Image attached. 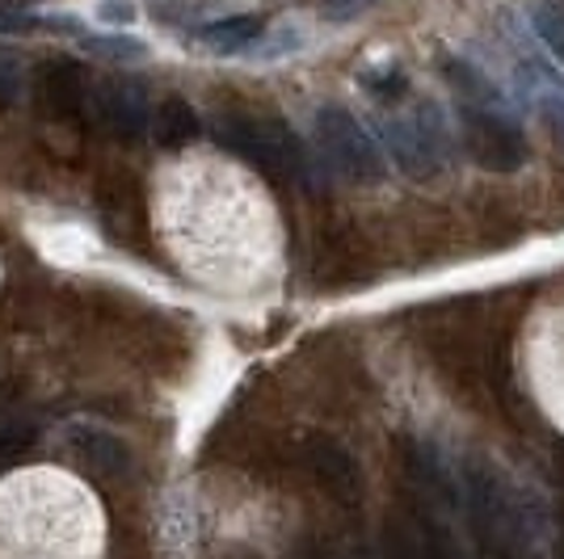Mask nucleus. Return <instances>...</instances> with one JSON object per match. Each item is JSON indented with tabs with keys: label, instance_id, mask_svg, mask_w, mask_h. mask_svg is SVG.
Segmentation results:
<instances>
[{
	"label": "nucleus",
	"instance_id": "f257e3e1",
	"mask_svg": "<svg viewBox=\"0 0 564 559\" xmlns=\"http://www.w3.org/2000/svg\"><path fill=\"white\" fill-rule=\"evenodd\" d=\"M85 542L80 492L55 480H18L0 496V547L9 559H72Z\"/></svg>",
	"mask_w": 564,
	"mask_h": 559
},
{
	"label": "nucleus",
	"instance_id": "f03ea898",
	"mask_svg": "<svg viewBox=\"0 0 564 559\" xmlns=\"http://www.w3.org/2000/svg\"><path fill=\"white\" fill-rule=\"evenodd\" d=\"M215 140L228 152H236L240 161H249L253 168L291 182V186H316V164L307 156V147L295 140V131L279 122V118H258V114H224L215 122Z\"/></svg>",
	"mask_w": 564,
	"mask_h": 559
},
{
	"label": "nucleus",
	"instance_id": "7ed1b4c3",
	"mask_svg": "<svg viewBox=\"0 0 564 559\" xmlns=\"http://www.w3.org/2000/svg\"><path fill=\"white\" fill-rule=\"evenodd\" d=\"M464 505H468L476 556L480 559H527L522 513L510 484L489 463H471L464 471Z\"/></svg>",
	"mask_w": 564,
	"mask_h": 559
},
{
	"label": "nucleus",
	"instance_id": "20e7f679",
	"mask_svg": "<svg viewBox=\"0 0 564 559\" xmlns=\"http://www.w3.org/2000/svg\"><path fill=\"white\" fill-rule=\"evenodd\" d=\"M203 232L198 240H189L182 253L189 261H198V265H228L236 256L249 253V244H253V210H245L240 202H219V194H207L203 202H194V207L182 210V219H177V240H186V235Z\"/></svg>",
	"mask_w": 564,
	"mask_h": 559
},
{
	"label": "nucleus",
	"instance_id": "39448f33",
	"mask_svg": "<svg viewBox=\"0 0 564 559\" xmlns=\"http://www.w3.org/2000/svg\"><path fill=\"white\" fill-rule=\"evenodd\" d=\"M379 135L392 152V164H400V173L417 182L434 177L447 161V131L434 106H422L413 114H388L379 122Z\"/></svg>",
	"mask_w": 564,
	"mask_h": 559
},
{
	"label": "nucleus",
	"instance_id": "423d86ee",
	"mask_svg": "<svg viewBox=\"0 0 564 559\" xmlns=\"http://www.w3.org/2000/svg\"><path fill=\"white\" fill-rule=\"evenodd\" d=\"M316 140L325 147V156L337 173H346L350 182H379L383 177V152L376 147L371 131L346 110V106H325L316 114Z\"/></svg>",
	"mask_w": 564,
	"mask_h": 559
},
{
	"label": "nucleus",
	"instance_id": "0eeeda50",
	"mask_svg": "<svg viewBox=\"0 0 564 559\" xmlns=\"http://www.w3.org/2000/svg\"><path fill=\"white\" fill-rule=\"evenodd\" d=\"M459 122H464V147L480 168H494V173H514L522 156H527V143L518 131L514 114L506 110H476V106H459Z\"/></svg>",
	"mask_w": 564,
	"mask_h": 559
},
{
	"label": "nucleus",
	"instance_id": "6e6552de",
	"mask_svg": "<svg viewBox=\"0 0 564 559\" xmlns=\"http://www.w3.org/2000/svg\"><path fill=\"white\" fill-rule=\"evenodd\" d=\"M383 559H455V538L434 517H397L383 535Z\"/></svg>",
	"mask_w": 564,
	"mask_h": 559
},
{
	"label": "nucleus",
	"instance_id": "1a4fd4ad",
	"mask_svg": "<svg viewBox=\"0 0 564 559\" xmlns=\"http://www.w3.org/2000/svg\"><path fill=\"white\" fill-rule=\"evenodd\" d=\"M97 118L115 131L118 140H140L143 131H148V94H143V85L135 80H106V85H97Z\"/></svg>",
	"mask_w": 564,
	"mask_h": 559
},
{
	"label": "nucleus",
	"instance_id": "9d476101",
	"mask_svg": "<svg viewBox=\"0 0 564 559\" xmlns=\"http://www.w3.org/2000/svg\"><path fill=\"white\" fill-rule=\"evenodd\" d=\"M304 459H307V467H312V475H316L337 501L354 505V501L362 496V475H358V463H354V454L346 446H337L333 438H312V442L304 446Z\"/></svg>",
	"mask_w": 564,
	"mask_h": 559
},
{
	"label": "nucleus",
	"instance_id": "9b49d317",
	"mask_svg": "<svg viewBox=\"0 0 564 559\" xmlns=\"http://www.w3.org/2000/svg\"><path fill=\"white\" fill-rule=\"evenodd\" d=\"M518 72H522V85H527L531 106L564 135V72L552 68L543 55H531V51H522Z\"/></svg>",
	"mask_w": 564,
	"mask_h": 559
},
{
	"label": "nucleus",
	"instance_id": "f8f14e48",
	"mask_svg": "<svg viewBox=\"0 0 564 559\" xmlns=\"http://www.w3.org/2000/svg\"><path fill=\"white\" fill-rule=\"evenodd\" d=\"M72 446L94 471H106V475H122L131 467V450L106 429H72Z\"/></svg>",
	"mask_w": 564,
	"mask_h": 559
},
{
	"label": "nucleus",
	"instance_id": "ddd939ff",
	"mask_svg": "<svg viewBox=\"0 0 564 559\" xmlns=\"http://www.w3.org/2000/svg\"><path fill=\"white\" fill-rule=\"evenodd\" d=\"M148 127L156 131V143H165V147H186L198 140V114L186 97H165Z\"/></svg>",
	"mask_w": 564,
	"mask_h": 559
},
{
	"label": "nucleus",
	"instance_id": "4468645a",
	"mask_svg": "<svg viewBox=\"0 0 564 559\" xmlns=\"http://www.w3.org/2000/svg\"><path fill=\"white\" fill-rule=\"evenodd\" d=\"M43 94H47L51 110H59V114H76V110H80V101H85V72H80V64L55 59V64L43 72Z\"/></svg>",
	"mask_w": 564,
	"mask_h": 559
},
{
	"label": "nucleus",
	"instance_id": "2eb2a0df",
	"mask_svg": "<svg viewBox=\"0 0 564 559\" xmlns=\"http://www.w3.org/2000/svg\"><path fill=\"white\" fill-rule=\"evenodd\" d=\"M261 18L253 13H240V18H224V22H215L203 30V43L219 55H236V51H249L253 43L261 39Z\"/></svg>",
	"mask_w": 564,
	"mask_h": 559
},
{
	"label": "nucleus",
	"instance_id": "dca6fc26",
	"mask_svg": "<svg viewBox=\"0 0 564 559\" xmlns=\"http://www.w3.org/2000/svg\"><path fill=\"white\" fill-rule=\"evenodd\" d=\"M531 30L543 55L564 72V4L561 0H535L531 4Z\"/></svg>",
	"mask_w": 564,
	"mask_h": 559
},
{
	"label": "nucleus",
	"instance_id": "f3484780",
	"mask_svg": "<svg viewBox=\"0 0 564 559\" xmlns=\"http://www.w3.org/2000/svg\"><path fill=\"white\" fill-rule=\"evenodd\" d=\"M25 94V68L18 55H0V101H18Z\"/></svg>",
	"mask_w": 564,
	"mask_h": 559
},
{
	"label": "nucleus",
	"instance_id": "a211bd4d",
	"mask_svg": "<svg viewBox=\"0 0 564 559\" xmlns=\"http://www.w3.org/2000/svg\"><path fill=\"white\" fill-rule=\"evenodd\" d=\"M85 51L101 55V59H135V55H143V43H135V39H89Z\"/></svg>",
	"mask_w": 564,
	"mask_h": 559
},
{
	"label": "nucleus",
	"instance_id": "6ab92c4d",
	"mask_svg": "<svg viewBox=\"0 0 564 559\" xmlns=\"http://www.w3.org/2000/svg\"><path fill=\"white\" fill-rule=\"evenodd\" d=\"M371 4H379V0H325L321 13H325L329 22H350V18H358V13H367Z\"/></svg>",
	"mask_w": 564,
	"mask_h": 559
},
{
	"label": "nucleus",
	"instance_id": "aec40b11",
	"mask_svg": "<svg viewBox=\"0 0 564 559\" xmlns=\"http://www.w3.org/2000/svg\"><path fill=\"white\" fill-rule=\"evenodd\" d=\"M101 18H106V22H135V9H131V4H122V0H106V4H101Z\"/></svg>",
	"mask_w": 564,
	"mask_h": 559
},
{
	"label": "nucleus",
	"instance_id": "412c9836",
	"mask_svg": "<svg viewBox=\"0 0 564 559\" xmlns=\"http://www.w3.org/2000/svg\"><path fill=\"white\" fill-rule=\"evenodd\" d=\"M0 30L22 34V30H34V22H30V18H18V13H0Z\"/></svg>",
	"mask_w": 564,
	"mask_h": 559
},
{
	"label": "nucleus",
	"instance_id": "4be33fe9",
	"mask_svg": "<svg viewBox=\"0 0 564 559\" xmlns=\"http://www.w3.org/2000/svg\"><path fill=\"white\" fill-rule=\"evenodd\" d=\"M561 559H564V513H561Z\"/></svg>",
	"mask_w": 564,
	"mask_h": 559
},
{
	"label": "nucleus",
	"instance_id": "5701e85b",
	"mask_svg": "<svg viewBox=\"0 0 564 559\" xmlns=\"http://www.w3.org/2000/svg\"><path fill=\"white\" fill-rule=\"evenodd\" d=\"M561 4H564V0H561Z\"/></svg>",
	"mask_w": 564,
	"mask_h": 559
}]
</instances>
